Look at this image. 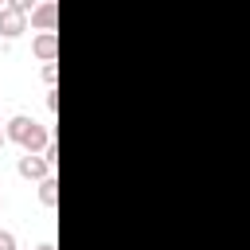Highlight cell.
<instances>
[{
  "mask_svg": "<svg viewBox=\"0 0 250 250\" xmlns=\"http://www.w3.org/2000/svg\"><path fill=\"white\" fill-rule=\"evenodd\" d=\"M27 20H31V27H35V31H55L59 4H55V0H39V4H35V12H31Z\"/></svg>",
  "mask_w": 250,
  "mask_h": 250,
  "instance_id": "3",
  "label": "cell"
},
{
  "mask_svg": "<svg viewBox=\"0 0 250 250\" xmlns=\"http://www.w3.org/2000/svg\"><path fill=\"white\" fill-rule=\"evenodd\" d=\"M35 4H39V0H8V8L23 12V16H31V12H35Z\"/></svg>",
  "mask_w": 250,
  "mask_h": 250,
  "instance_id": "8",
  "label": "cell"
},
{
  "mask_svg": "<svg viewBox=\"0 0 250 250\" xmlns=\"http://www.w3.org/2000/svg\"><path fill=\"white\" fill-rule=\"evenodd\" d=\"M23 31H27V16L4 4V8H0V35H4V39H16V35H23Z\"/></svg>",
  "mask_w": 250,
  "mask_h": 250,
  "instance_id": "4",
  "label": "cell"
},
{
  "mask_svg": "<svg viewBox=\"0 0 250 250\" xmlns=\"http://www.w3.org/2000/svg\"><path fill=\"white\" fill-rule=\"evenodd\" d=\"M4 129H8V141H12V145H20L23 152H43V148L51 145L47 125H43V121H35V117H27V113H16Z\"/></svg>",
  "mask_w": 250,
  "mask_h": 250,
  "instance_id": "1",
  "label": "cell"
},
{
  "mask_svg": "<svg viewBox=\"0 0 250 250\" xmlns=\"http://www.w3.org/2000/svg\"><path fill=\"white\" fill-rule=\"evenodd\" d=\"M39 74H43V82H47V90H55V78H59V66H55V62H43V70H39Z\"/></svg>",
  "mask_w": 250,
  "mask_h": 250,
  "instance_id": "7",
  "label": "cell"
},
{
  "mask_svg": "<svg viewBox=\"0 0 250 250\" xmlns=\"http://www.w3.org/2000/svg\"><path fill=\"white\" fill-rule=\"evenodd\" d=\"M4 4H8V0H0V8H4Z\"/></svg>",
  "mask_w": 250,
  "mask_h": 250,
  "instance_id": "15",
  "label": "cell"
},
{
  "mask_svg": "<svg viewBox=\"0 0 250 250\" xmlns=\"http://www.w3.org/2000/svg\"><path fill=\"white\" fill-rule=\"evenodd\" d=\"M31 51H35V59L55 62V55H59V35H55V31H39V35L31 39Z\"/></svg>",
  "mask_w": 250,
  "mask_h": 250,
  "instance_id": "5",
  "label": "cell"
},
{
  "mask_svg": "<svg viewBox=\"0 0 250 250\" xmlns=\"http://www.w3.org/2000/svg\"><path fill=\"white\" fill-rule=\"evenodd\" d=\"M4 145H8V129L0 125V148H4Z\"/></svg>",
  "mask_w": 250,
  "mask_h": 250,
  "instance_id": "13",
  "label": "cell"
},
{
  "mask_svg": "<svg viewBox=\"0 0 250 250\" xmlns=\"http://www.w3.org/2000/svg\"><path fill=\"white\" fill-rule=\"evenodd\" d=\"M0 211H4V199H0Z\"/></svg>",
  "mask_w": 250,
  "mask_h": 250,
  "instance_id": "14",
  "label": "cell"
},
{
  "mask_svg": "<svg viewBox=\"0 0 250 250\" xmlns=\"http://www.w3.org/2000/svg\"><path fill=\"white\" fill-rule=\"evenodd\" d=\"M16 172H20L23 180H47V176H51V160H47L43 152H23L20 164H16Z\"/></svg>",
  "mask_w": 250,
  "mask_h": 250,
  "instance_id": "2",
  "label": "cell"
},
{
  "mask_svg": "<svg viewBox=\"0 0 250 250\" xmlns=\"http://www.w3.org/2000/svg\"><path fill=\"white\" fill-rule=\"evenodd\" d=\"M35 250H59V246H55V242H39Z\"/></svg>",
  "mask_w": 250,
  "mask_h": 250,
  "instance_id": "12",
  "label": "cell"
},
{
  "mask_svg": "<svg viewBox=\"0 0 250 250\" xmlns=\"http://www.w3.org/2000/svg\"><path fill=\"white\" fill-rule=\"evenodd\" d=\"M43 156H47V160H51V168H55V164H59V145H55V141H51V145H47V148H43Z\"/></svg>",
  "mask_w": 250,
  "mask_h": 250,
  "instance_id": "11",
  "label": "cell"
},
{
  "mask_svg": "<svg viewBox=\"0 0 250 250\" xmlns=\"http://www.w3.org/2000/svg\"><path fill=\"white\" fill-rule=\"evenodd\" d=\"M43 105H47V113H55V109H59V94H55V90H47V98H43Z\"/></svg>",
  "mask_w": 250,
  "mask_h": 250,
  "instance_id": "10",
  "label": "cell"
},
{
  "mask_svg": "<svg viewBox=\"0 0 250 250\" xmlns=\"http://www.w3.org/2000/svg\"><path fill=\"white\" fill-rule=\"evenodd\" d=\"M0 250H16V234L12 230H0Z\"/></svg>",
  "mask_w": 250,
  "mask_h": 250,
  "instance_id": "9",
  "label": "cell"
},
{
  "mask_svg": "<svg viewBox=\"0 0 250 250\" xmlns=\"http://www.w3.org/2000/svg\"><path fill=\"white\" fill-rule=\"evenodd\" d=\"M39 203H43V207H55V203H59V180H55V176L39 180Z\"/></svg>",
  "mask_w": 250,
  "mask_h": 250,
  "instance_id": "6",
  "label": "cell"
}]
</instances>
